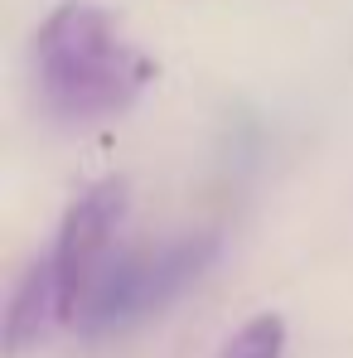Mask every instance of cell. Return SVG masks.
Segmentation results:
<instances>
[{"label": "cell", "mask_w": 353, "mask_h": 358, "mask_svg": "<svg viewBox=\"0 0 353 358\" xmlns=\"http://www.w3.org/2000/svg\"><path fill=\"white\" fill-rule=\"evenodd\" d=\"M49 324H63L59 305V276H54V257L34 262L5 310V358H24L29 349H39V339L49 334Z\"/></svg>", "instance_id": "277c9868"}, {"label": "cell", "mask_w": 353, "mask_h": 358, "mask_svg": "<svg viewBox=\"0 0 353 358\" xmlns=\"http://www.w3.org/2000/svg\"><path fill=\"white\" fill-rule=\"evenodd\" d=\"M213 257H218V238L194 233L160 252H126L117 262H107V271L97 276V286L87 291L82 310H78V329L102 339V334H121V329L170 310L208 271Z\"/></svg>", "instance_id": "7a4b0ae2"}, {"label": "cell", "mask_w": 353, "mask_h": 358, "mask_svg": "<svg viewBox=\"0 0 353 358\" xmlns=\"http://www.w3.org/2000/svg\"><path fill=\"white\" fill-rule=\"evenodd\" d=\"M126 218V179H102L73 208L63 213L59 242H54V276H59V305L63 324H78V310L97 276L107 271V247Z\"/></svg>", "instance_id": "3957f363"}, {"label": "cell", "mask_w": 353, "mask_h": 358, "mask_svg": "<svg viewBox=\"0 0 353 358\" xmlns=\"http://www.w3.org/2000/svg\"><path fill=\"white\" fill-rule=\"evenodd\" d=\"M281 349H286V320L266 310V315L247 320L233 339L223 344L218 358H281Z\"/></svg>", "instance_id": "5b68a950"}, {"label": "cell", "mask_w": 353, "mask_h": 358, "mask_svg": "<svg viewBox=\"0 0 353 358\" xmlns=\"http://www.w3.org/2000/svg\"><path fill=\"white\" fill-rule=\"evenodd\" d=\"M34 73L54 117L92 121L126 112L155 78V63L121 39L112 10L63 0L34 34Z\"/></svg>", "instance_id": "6da1fadb"}]
</instances>
